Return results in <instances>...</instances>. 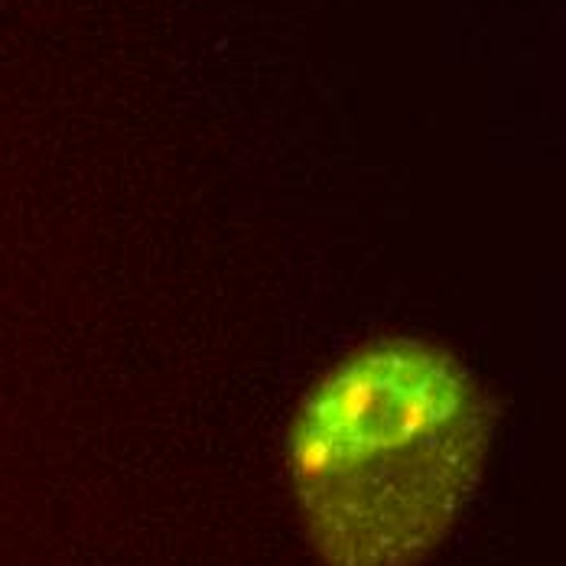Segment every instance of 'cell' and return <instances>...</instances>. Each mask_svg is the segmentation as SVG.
Segmentation results:
<instances>
[{
	"mask_svg": "<svg viewBox=\"0 0 566 566\" xmlns=\"http://www.w3.org/2000/svg\"><path fill=\"white\" fill-rule=\"evenodd\" d=\"M495 413L450 352L371 342L339 361L290 427V482L323 566L423 564L469 505Z\"/></svg>",
	"mask_w": 566,
	"mask_h": 566,
	"instance_id": "6da1fadb",
	"label": "cell"
}]
</instances>
